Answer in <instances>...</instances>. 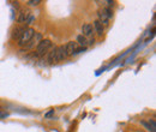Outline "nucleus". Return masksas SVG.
<instances>
[{"label":"nucleus","instance_id":"obj_5","mask_svg":"<svg viewBox=\"0 0 156 132\" xmlns=\"http://www.w3.org/2000/svg\"><path fill=\"white\" fill-rule=\"evenodd\" d=\"M79 48L78 43L76 41H70L65 45V52H66V57H72L75 54V52Z\"/></svg>","mask_w":156,"mask_h":132},{"label":"nucleus","instance_id":"obj_3","mask_svg":"<svg viewBox=\"0 0 156 132\" xmlns=\"http://www.w3.org/2000/svg\"><path fill=\"white\" fill-rule=\"evenodd\" d=\"M42 40V34L41 33H36L35 31V34H34V36L31 37V40L20 49V52H28V51H31V49H34L37 45H39V42Z\"/></svg>","mask_w":156,"mask_h":132},{"label":"nucleus","instance_id":"obj_12","mask_svg":"<svg viewBox=\"0 0 156 132\" xmlns=\"http://www.w3.org/2000/svg\"><path fill=\"white\" fill-rule=\"evenodd\" d=\"M140 124H142V125H143V126H144V127H145V129H147L148 131L156 132V129H154V127H153V126H151V125H150L149 123H147L145 120H140Z\"/></svg>","mask_w":156,"mask_h":132},{"label":"nucleus","instance_id":"obj_16","mask_svg":"<svg viewBox=\"0 0 156 132\" xmlns=\"http://www.w3.org/2000/svg\"><path fill=\"white\" fill-rule=\"evenodd\" d=\"M135 132H145V131H143V130H142V129H137L136 131Z\"/></svg>","mask_w":156,"mask_h":132},{"label":"nucleus","instance_id":"obj_11","mask_svg":"<svg viewBox=\"0 0 156 132\" xmlns=\"http://www.w3.org/2000/svg\"><path fill=\"white\" fill-rule=\"evenodd\" d=\"M76 42L78 43L79 47H84V48H87V47L89 46V38H87L85 36H83L82 34L77 36V41H76Z\"/></svg>","mask_w":156,"mask_h":132},{"label":"nucleus","instance_id":"obj_4","mask_svg":"<svg viewBox=\"0 0 156 132\" xmlns=\"http://www.w3.org/2000/svg\"><path fill=\"white\" fill-rule=\"evenodd\" d=\"M30 15H31V12H30V10L28 7H22V9H20V11L17 13V19H16L17 23L24 24L27 22V19L30 17Z\"/></svg>","mask_w":156,"mask_h":132},{"label":"nucleus","instance_id":"obj_8","mask_svg":"<svg viewBox=\"0 0 156 132\" xmlns=\"http://www.w3.org/2000/svg\"><path fill=\"white\" fill-rule=\"evenodd\" d=\"M27 29V27H24V25H18V27H16L13 30H12V34H11V37L13 41H18L20 37V35L23 34V31Z\"/></svg>","mask_w":156,"mask_h":132},{"label":"nucleus","instance_id":"obj_9","mask_svg":"<svg viewBox=\"0 0 156 132\" xmlns=\"http://www.w3.org/2000/svg\"><path fill=\"white\" fill-rule=\"evenodd\" d=\"M93 27H94V30H95V33L98 34V37H102V35H103V33H105V27L100 23V20L95 19V20H94Z\"/></svg>","mask_w":156,"mask_h":132},{"label":"nucleus","instance_id":"obj_13","mask_svg":"<svg viewBox=\"0 0 156 132\" xmlns=\"http://www.w3.org/2000/svg\"><path fill=\"white\" fill-rule=\"evenodd\" d=\"M41 2H42L41 0H29V1H27V5H29V6H33V7H35V6H39Z\"/></svg>","mask_w":156,"mask_h":132},{"label":"nucleus","instance_id":"obj_7","mask_svg":"<svg viewBox=\"0 0 156 132\" xmlns=\"http://www.w3.org/2000/svg\"><path fill=\"white\" fill-rule=\"evenodd\" d=\"M66 52H65V46L61 45V46H58L57 47V54H55V62H59V61H62L66 59Z\"/></svg>","mask_w":156,"mask_h":132},{"label":"nucleus","instance_id":"obj_14","mask_svg":"<svg viewBox=\"0 0 156 132\" xmlns=\"http://www.w3.org/2000/svg\"><path fill=\"white\" fill-rule=\"evenodd\" d=\"M34 20H35V16H34V15H30V17L27 19V22H25L23 25H24V27H27V28H29V25H30V24H33V22H34Z\"/></svg>","mask_w":156,"mask_h":132},{"label":"nucleus","instance_id":"obj_6","mask_svg":"<svg viewBox=\"0 0 156 132\" xmlns=\"http://www.w3.org/2000/svg\"><path fill=\"white\" fill-rule=\"evenodd\" d=\"M94 34H95V30H94L93 24L85 23V24L82 25V35L83 36H85L87 38H91Z\"/></svg>","mask_w":156,"mask_h":132},{"label":"nucleus","instance_id":"obj_10","mask_svg":"<svg viewBox=\"0 0 156 132\" xmlns=\"http://www.w3.org/2000/svg\"><path fill=\"white\" fill-rule=\"evenodd\" d=\"M55 54H57V47L53 46V48L47 53V62L48 64L55 62Z\"/></svg>","mask_w":156,"mask_h":132},{"label":"nucleus","instance_id":"obj_2","mask_svg":"<svg viewBox=\"0 0 156 132\" xmlns=\"http://www.w3.org/2000/svg\"><path fill=\"white\" fill-rule=\"evenodd\" d=\"M34 34H35V30H34L33 28H30V27H29V28H27V29L23 31V34L20 35V40L17 41V45L23 48V47H24V46H25V45L31 40V37L34 36Z\"/></svg>","mask_w":156,"mask_h":132},{"label":"nucleus","instance_id":"obj_15","mask_svg":"<svg viewBox=\"0 0 156 132\" xmlns=\"http://www.w3.org/2000/svg\"><path fill=\"white\" fill-rule=\"evenodd\" d=\"M53 113H54V111H51V112H48V113L46 114V118H49V116H51V115H52Z\"/></svg>","mask_w":156,"mask_h":132},{"label":"nucleus","instance_id":"obj_1","mask_svg":"<svg viewBox=\"0 0 156 132\" xmlns=\"http://www.w3.org/2000/svg\"><path fill=\"white\" fill-rule=\"evenodd\" d=\"M53 42L49 40V38H42L39 42V45L36 46V49H35V53L34 55L35 57H42L44 54H47L52 48H53Z\"/></svg>","mask_w":156,"mask_h":132}]
</instances>
